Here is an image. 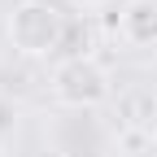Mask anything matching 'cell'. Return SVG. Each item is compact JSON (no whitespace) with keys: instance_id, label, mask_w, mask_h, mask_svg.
Wrapping results in <instances>:
<instances>
[{"instance_id":"6da1fadb","label":"cell","mask_w":157,"mask_h":157,"mask_svg":"<svg viewBox=\"0 0 157 157\" xmlns=\"http://www.w3.org/2000/svg\"><path fill=\"white\" fill-rule=\"evenodd\" d=\"M70 17L52 0H17L9 9V44L22 57H52L66 48Z\"/></svg>"},{"instance_id":"7a4b0ae2","label":"cell","mask_w":157,"mask_h":157,"mask_svg":"<svg viewBox=\"0 0 157 157\" xmlns=\"http://www.w3.org/2000/svg\"><path fill=\"white\" fill-rule=\"evenodd\" d=\"M52 96L74 113H92L113 96V78L96 57H61L52 70Z\"/></svg>"},{"instance_id":"3957f363","label":"cell","mask_w":157,"mask_h":157,"mask_svg":"<svg viewBox=\"0 0 157 157\" xmlns=\"http://www.w3.org/2000/svg\"><path fill=\"white\" fill-rule=\"evenodd\" d=\"M118 39L127 48H153L157 44V0H127L118 9Z\"/></svg>"},{"instance_id":"277c9868","label":"cell","mask_w":157,"mask_h":157,"mask_svg":"<svg viewBox=\"0 0 157 157\" xmlns=\"http://www.w3.org/2000/svg\"><path fill=\"white\" fill-rule=\"evenodd\" d=\"M70 5H74V9H83V13H96V9H105L109 0H70Z\"/></svg>"},{"instance_id":"5b68a950","label":"cell","mask_w":157,"mask_h":157,"mask_svg":"<svg viewBox=\"0 0 157 157\" xmlns=\"http://www.w3.org/2000/svg\"><path fill=\"white\" fill-rule=\"evenodd\" d=\"M148 118H157V83H153V92H148Z\"/></svg>"}]
</instances>
